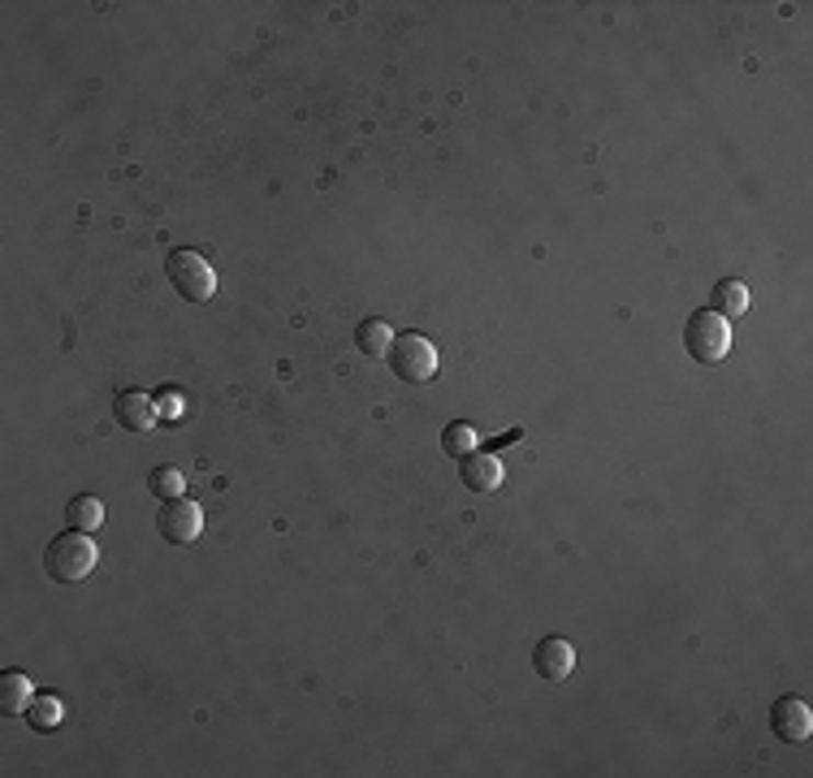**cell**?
Here are the masks:
<instances>
[{
	"label": "cell",
	"mask_w": 813,
	"mask_h": 778,
	"mask_svg": "<svg viewBox=\"0 0 813 778\" xmlns=\"http://www.w3.org/2000/svg\"><path fill=\"white\" fill-rule=\"evenodd\" d=\"M100 563V550L91 541V532H57L44 550V571L57 579V584H82Z\"/></svg>",
	"instance_id": "1"
},
{
	"label": "cell",
	"mask_w": 813,
	"mask_h": 778,
	"mask_svg": "<svg viewBox=\"0 0 813 778\" xmlns=\"http://www.w3.org/2000/svg\"><path fill=\"white\" fill-rule=\"evenodd\" d=\"M684 351L692 354L697 363H705V368L723 363L727 351H732V320H723L714 307L692 312L688 325H684Z\"/></svg>",
	"instance_id": "2"
},
{
	"label": "cell",
	"mask_w": 813,
	"mask_h": 778,
	"mask_svg": "<svg viewBox=\"0 0 813 778\" xmlns=\"http://www.w3.org/2000/svg\"><path fill=\"white\" fill-rule=\"evenodd\" d=\"M165 278H169V285H173L187 303H208V298L217 294V273H213V264H208L200 251H191V247H173V251L165 256Z\"/></svg>",
	"instance_id": "3"
},
{
	"label": "cell",
	"mask_w": 813,
	"mask_h": 778,
	"mask_svg": "<svg viewBox=\"0 0 813 778\" xmlns=\"http://www.w3.org/2000/svg\"><path fill=\"white\" fill-rule=\"evenodd\" d=\"M385 359H389L394 376L407 381V385H425V381L438 376V347H433L425 334H403V338H394V347H389Z\"/></svg>",
	"instance_id": "4"
},
{
	"label": "cell",
	"mask_w": 813,
	"mask_h": 778,
	"mask_svg": "<svg viewBox=\"0 0 813 778\" xmlns=\"http://www.w3.org/2000/svg\"><path fill=\"white\" fill-rule=\"evenodd\" d=\"M156 532H160L169 545H195V541H200V532H204V515H200V506H195V501H187V497L160 501Z\"/></svg>",
	"instance_id": "5"
},
{
	"label": "cell",
	"mask_w": 813,
	"mask_h": 778,
	"mask_svg": "<svg viewBox=\"0 0 813 778\" xmlns=\"http://www.w3.org/2000/svg\"><path fill=\"white\" fill-rule=\"evenodd\" d=\"M770 731L783 740V744H805L813 735V709L801 701V697H779L770 706Z\"/></svg>",
	"instance_id": "6"
},
{
	"label": "cell",
	"mask_w": 813,
	"mask_h": 778,
	"mask_svg": "<svg viewBox=\"0 0 813 778\" xmlns=\"http://www.w3.org/2000/svg\"><path fill=\"white\" fill-rule=\"evenodd\" d=\"M532 670H537L545 684H563V679L576 670V649L563 636H545L532 649Z\"/></svg>",
	"instance_id": "7"
},
{
	"label": "cell",
	"mask_w": 813,
	"mask_h": 778,
	"mask_svg": "<svg viewBox=\"0 0 813 778\" xmlns=\"http://www.w3.org/2000/svg\"><path fill=\"white\" fill-rule=\"evenodd\" d=\"M113 420L126 428V432H151L156 428V403L139 390H122L113 398Z\"/></svg>",
	"instance_id": "8"
},
{
	"label": "cell",
	"mask_w": 813,
	"mask_h": 778,
	"mask_svg": "<svg viewBox=\"0 0 813 778\" xmlns=\"http://www.w3.org/2000/svg\"><path fill=\"white\" fill-rule=\"evenodd\" d=\"M459 481L472 489V494H494L503 485V459L498 454H467L459 459Z\"/></svg>",
	"instance_id": "9"
},
{
	"label": "cell",
	"mask_w": 813,
	"mask_h": 778,
	"mask_svg": "<svg viewBox=\"0 0 813 778\" xmlns=\"http://www.w3.org/2000/svg\"><path fill=\"white\" fill-rule=\"evenodd\" d=\"M35 701V688L22 670H4L0 675V713L4 718H26V709Z\"/></svg>",
	"instance_id": "10"
},
{
	"label": "cell",
	"mask_w": 813,
	"mask_h": 778,
	"mask_svg": "<svg viewBox=\"0 0 813 778\" xmlns=\"http://www.w3.org/2000/svg\"><path fill=\"white\" fill-rule=\"evenodd\" d=\"M66 528H75V532H100L104 528V506H100V497L91 494H78L66 501Z\"/></svg>",
	"instance_id": "11"
},
{
	"label": "cell",
	"mask_w": 813,
	"mask_h": 778,
	"mask_svg": "<svg viewBox=\"0 0 813 778\" xmlns=\"http://www.w3.org/2000/svg\"><path fill=\"white\" fill-rule=\"evenodd\" d=\"M61 718H66V701H61V697H53V692H35V701H31V709H26V726H31V731L48 735V731L61 726Z\"/></svg>",
	"instance_id": "12"
},
{
	"label": "cell",
	"mask_w": 813,
	"mask_h": 778,
	"mask_svg": "<svg viewBox=\"0 0 813 778\" xmlns=\"http://www.w3.org/2000/svg\"><path fill=\"white\" fill-rule=\"evenodd\" d=\"M355 347H360V354H369V359H385L389 347H394V334H389L385 320L369 316V320L355 325Z\"/></svg>",
	"instance_id": "13"
},
{
	"label": "cell",
	"mask_w": 813,
	"mask_h": 778,
	"mask_svg": "<svg viewBox=\"0 0 813 778\" xmlns=\"http://www.w3.org/2000/svg\"><path fill=\"white\" fill-rule=\"evenodd\" d=\"M723 320H736V316H744L748 312V285L736 282V278H727V282L714 285V303H710Z\"/></svg>",
	"instance_id": "14"
},
{
	"label": "cell",
	"mask_w": 813,
	"mask_h": 778,
	"mask_svg": "<svg viewBox=\"0 0 813 778\" xmlns=\"http://www.w3.org/2000/svg\"><path fill=\"white\" fill-rule=\"evenodd\" d=\"M442 450L450 454V459H467V454H476V425H467V420L445 425Z\"/></svg>",
	"instance_id": "15"
},
{
	"label": "cell",
	"mask_w": 813,
	"mask_h": 778,
	"mask_svg": "<svg viewBox=\"0 0 813 778\" xmlns=\"http://www.w3.org/2000/svg\"><path fill=\"white\" fill-rule=\"evenodd\" d=\"M148 494L160 497V501H173V497L187 494V476L178 467H151L148 472Z\"/></svg>",
	"instance_id": "16"
}]
</instances>
